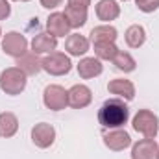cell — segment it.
Listing matches in <instances>:
<instances>
[{"instance_id":"obj_1","label":"cell","mask_w":159,"mask_h":159,"mask_svg":"<svg viewBox=\"0 0 159 159\" xmlns=\"http://www.w3.org/2000/svg\"><path fill=\"white\" fill-rule=\"evenodd\" d=\"M129 119V109L122 98H109L98 109V122L106 129L122 128Z\"/></svg>"},{"instance_id":"obj_2","label":"cell","mask_w":159,"mask_h":159,"mask_svg":"<svg viewBox=\"0 0 159 159\" xmlns=\"http://www.w3.org/2000/svg\"><path fill=\"white\" fill-rule=\"evenodd\" d=\"M28 76L19 69V67H9V69H4L0 72V89L6 93V94H20L24 89H26V81Z\"/></svg>"},{"instance_id":"obj_3","label":"cell","mask_w":159,"mask_h":159,"mask_svg":"<svg viewBox=\"0 0 159 159\" xmlns=\"http://www.w3.org/2000/svg\"><path fill=\"white\" fill-rule=\"evenodd\" d=\"M131 124H133V129L144 135L146 139H156V135L159 133V119L150 109H139Z\"/></svg>"},{"instance_id":"obj_4","label":"cell","mask_w":159,"mask_h":159,"mask_svg":"<svg viewBox=\"0 0 159 159\" xmlns=\"http://www.w3.org/2000/svg\"><path fill=\"white\" fill-rule=\"evenodd\" d=\"M72 69V61L63 52H52L43 59V70H46L50 76H65Z\"/></svg>"},{"instance_id":"obj_5","label":"cell","mask_w":159,"mask_h":159,"mask_svg":"<svg viewBox=\"0 0 159 159\" xmlns=\"http://www.w3.org/2000/svg\"><path fill=\"white\" fill-rule=\"evenodd\" d=\"M43 102L50 111H61L69 106V93L61 85H48L43 93Z\"/></svg>"},{"instance_id":"obj_6","label":"cell","mask_w":159,"mask_h":159,"mask_svg":"<svg viewBox=\"0 0 159 159\" xmlns=\"http://www.w3.org/2000/svg\"><path fill=\"white\" fill-rule=\"evenodd\" d=\"M2 50L11 57H20L28 50V41L19 32H7L2 37Z\"/></svg>"},{"instance_id":"obj_7","label":"cell","mask_w":159,"mask_h":159,"mask_svg":"<svg viewBox=\"0 0 159 159\" xmlns=\"http://www.w3.org/2000/svg\"><path fill=\"white\" fill-rule=\"evenodd\" d=\"M102 137H104V144H106L109 150H113V152H122V150H126V148L131 144L129 133L124 131V129H120V128L106 129V131L102 133Z\"/></svg>"},{"instance_id":"obj_8","label":"cell","mask_w":159,"mask_h":159,"mask_svg":"<svg viewBox=\"0 0 159 159\" xmlns=\"http://www.w3.org/2000/svg\"><path fill=\"white\" fill-rule=\"evenodd\" d=\"M32 141L37 148H50L56 141V129L48 122H39L32 128Z\"/></svg>"},{"instance_id":"obj_9","label":"cell","mask_w":159,"mask_h":159,"mask_svg":"<svg viewBox=\"0 0 159 159\" xmlns=\"http://www.w3.org/2000/svg\"><path fill=\"white\" fill-rule=\"evenodd\" d=\"M69 106L70 107H74V109H83V107H87L89 104H91V100H93V93H91V89L87 87V85H72L69 91Z\"/></svg>"},{"instance_id":"obj_10","label":"cell","mask_w":159,"mask_h":159,"mask_svg":"<svg viewBox=\"0 0 159 159\" xmlns=\"http://www.w3.org/2000/svg\"><path fill=\"white\" fill-rule=\"evenodd\" d=\"M157 143L156 139H141L131 148V159H157Z\"/></svg>"},{"instance_id":"obj_11","label":"cell","mask_w":159,"mask_h":159,"mask_svg":"<svg viewBox=\"0 0 159 159\" xmlns=\"http://www.w3.org/2000/svg\"><path fill=\"white\" fill-rule=\"evenodd\" d=\"M17 67L26 74V76H35L43 70V59L35 52H26L20 57H17Z\"/></svg>"},{"instance_id":"obj_12","label":"cell","mask_w":159,"mask_h":159,"mask_svg":"<svg viewBox=\"0 0 159 159\" xmlns=\"http://www.w3.org/2000/svg\"><path fill=\"white\" fill-rule=\"evenodd\" d=\"M46 30H48V34H52L54 37H65V35H69L70 24H69L65 13H59V11L52 13V15L48 17V20H46Z\"/></svg>"},{"instance_id":"obj_13","label":"cell","mask_w":159,"mask_h":159,"mask_svg":"<svg viewBox=\"0 0 159 159\" xmlns=\"http://www.w3.org/2000/svg\"><path fill=\"white\" fill-rule=\"evenodd\" d=\"M107 91L111 94H115L117 98H122V100H133V96H135V85L129 80L124 78L111 80L107 83Z\"/></svg>"},{"instance_id":"obj_14","label":"cell","mask_w":159,"mask_h":159,"mask_svg":"<svg viewBox=\"0 0 159 159\" xmlns=\"http://www.w3.org/2000/svg\"><path fill=\"white\" fill-rule=\"evenodd\" d=\"M56 48H57V37H54L48 32L37 34L32 41V50L35 54H52Z\"/></svg>"},{"instance_id":"obj_15","label":"cell","mask_w":159,"mask_h":159,"mask_svg":"<svg viewBox=\"0 0 159 159\" xmlns=\"http://www.w3.org/2000/svg\"><path fill=\"white\" fill-rule=\"evenodd\" d=\"M102 70H104V67H102V61L98 57H83L78 63V74L83 80L96 78L102 74Z\"/></svg>"},{"instance_id":"obj_16","label":"cell","mask_w":159,"mask_h":159,"mask_svg":"<svg viewBox=\"0 0 159 159\" xmlns=\"http://www.w3.org/2000/svg\"><path fill=\"white\" fill-rule=\"evenodd\" d=\"M91 43L93 44H100V43H115L119 34H117V28L111 26V24H102V26H94L91 30Z\"/></svg>"},{"instance_id":"obj_17","label":"cell","mask_w":159,"mask_h":159,"mask_svg":"<svg viewBox=\"0 0 159 159\" xmlns=\"http://www.w3.org/2000/svg\"><path fill=\"white\" fill-rule=\"evenodd\" d=\"M65 50L70 54V56H83L89 52V39L80 35V34H69V37L65 41Z\"/></svg>"},{"instance_id":"obj_18","label":"cell","mask_w":159,"mask_h":159,"mask_svg":"<svg viewBox=\"0 0 159 159\" xmlns=\"http://www.w3.org/2000/svg\"><path fill=\"white\" fill-rule=\"evenodd\" d=\"M120 15V6L115 0H100L96 4V17L104 22L115 20Z\"/></svg>"},{"instance_id":"obj_19","label":"cell","mask_w":159,"mask_h":159,"mask_svg":"<svg viewBox=\"0 0 159 159\" xmlns=\"http://www.w3.org/2000/svg\"><path fill=\"white\" fill-rule=\"evenodd\" d=\"M19 129V119L9 113V111H4L0 113V137H13Z\"/></svg>"},{"instance_id":"obj_20","label":"cell","mask_w":159,"mask_h":159,"mask_svg":"<svg viewBox=\"0 0 159 159\" xmlns=\"http://www.w3.org/2000/svg\"><path fill=\"white\" fill-rule=\"evenodd\" d=\"M65 17L70 24V28H81L87 22V9L76 7V6H67L65 7Z\"/></svg>"},{"instance_id":"obj_21","label":"cell","mask_w":159,"mask_h":159,"mask_svg":"<svg viewBox=\"0 0 159 159\" xmlns=\"http://www.w3.org/2000/svg\"><path fill=\"white\" fill-rule=\"evenodd\" d=\"M124 37H126L128 46L139 48V46H143L144 41H146V32H144V28H143L141 24H133V26H129V28L126 30Z\"/></svg>"},{"instance_id":"obj_22","label":"cell","mask_w":159,"mask_h":159,"mask_svg":"<svg viewBox=\"0 0 159 159\" xmlns=\"http://www.w3.org/2000/svg\"><path fill=\"white\" fill-rule=\"evenodd\" d=\"M113 65H115V69L120 70V72H133L137 63H135V59L131 57V54L119 50L117 56L113 57Z\"/></svg>"},{"instance_id":"obj_23","label":"cell","mask_w":159,"mask_h":159,"mask_svg":"<svg viewBox=\"0 0 159 159\" xmlns=\"http://www.w3.org/2000/svg\"><path fill=\"white\" fill-rule=\"evenodd\" d=\"M119 48L115 43H100V44H94V56L100 59V61H113V57L117 56Z\"/></svg>"},{"instance_id":"obj_24","label":"cell","mask_w":159,"mask_h":159,"mask_svg":"<svg viewBox=\"0 0 159 159\" xmlns=\"http://www.w3.org/2000/svg\"><path fill=\"white\" fill-rule=\"evenodd\" d=\"M135 4L143 13H154L159 7V0H135Z\"/></svg>"},{"instance_id":"obj_25","label":"cell","mask_w":159,"mask_h":159,"mask_svg":"<svg viewBox=\"0 0 159 159\" xmlns=\"http://www.w3.org/2000/svg\"><path fill=\"white\" fill-rule=\"evenodd\" d=\"M11 13V6L7 0H0V20H6Z\"/></svg>"},{"instance_id":"obj_26","label":"cell","mask_w":159,"mask_h":159,"mask_svg":"<svg viewBox=\"0 0 159 159\" xmlns=\"http://www.w3.org/2000/svg\"><path fill=\"white\" fill-rule=\"evenodd\" d=\"M61 2L63 0H41V6L46 7V9H56V7L61 6Z\"/></svg>"},{"instance_id":"obj_27","label":"cell","mask_w":159,"mask_h":159,"mask_svg":"<svg viewBox=\"0 0 159 159\" xmlns=\"http://www.w3.org/2000/svg\"><path fill=\"white\" fill-rule=\"evenodd\" d=\"M67 6H76V7H89L91 0H67Z\"/></svg>"},{"instance_id":"obj_28","label":"cell","mask_w":159,"mask_h":159,"mask_svg":"<svg viewBox=\"0 0 159 159\" xmlns=\"http://www.w3.org/2000/svg\"><path fill=\"white\" fill-rule=\"evenodd\" d=\"M20 2H30V0H20Z\"/></svg>"},{"instance_id":"obj_29","label":"cell","mask_w":159,"mask_h":159,"mask_svg":"<svg viewBox=\"0 0 159 159\" xmlns=\"http://www.w3.org/2000/svg\"><path fill=\"white\" fill-rule=\"evenodd\" d=\"M0 37H2V28H0Z\"/></svg>"},{"instance_id":"obj_30","label":"cell","mask_w":159,"mask_h":159,"mask_svg":"<svg viewBox=\"0 0 159 159\" xmlns=\"http://www.w3.org/2000/svg\"><path fill=\"white\" fill-rule=\"evenodd\" d=\"M157 159H159V150H157Z\"/></svg>"},{"instance_id":"obj_31","label":"cell","mask_w":159,"mask_h":159,"mask_svg":"<svg viewBox=\"0 0 159 159\" xmlns=\"http://www.w3.org/2000/svg\"><path fill=\"white\" fill-rule=\"evenodd\" d=\"M15 2H19V0H15Z\"/></svg>"},{"instance_id":"obj_32","label":"cell","mask_w":159,"mask_h":159,"mask_svg":"<svg viewBox=\"0 0 159 159\" xmlns=\"http://www.w3.org/2000/svg\"><path fill=\"white\" fill-rule=\"evenodd\" d=\"M124 2H126V0H124Z\"/></svg>"}]
</instances>
